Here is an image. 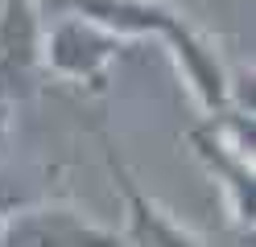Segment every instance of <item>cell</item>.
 Wrapping results in <instances>:
<instances>
[{
  "label": "cell",
  "instance_id": "obj_3",
  "mask_svg": "<svg viewBox=\"0 0 256 247\" xmlns=\"http://www.w3.org/2000/svg\"><path fill=\"white\" fill-rule=\"evenodd\" d=\"M0 247H120V235L74 206H34L4 219Z\"/></svg>",
  "mask_w": 256,
  "mask_h": 247
},
{
  "label": "cell",
  "instance_id": "obj_7",
  "mask_svg": "<svg viewBox=\"0 0 256 247\" xmlns=\"http://www.w3.org/2000/svg\"><path fill=\"white\" fill-rule=\"evenodd\" d=\"M0 231H4V219H0Z\"/></svg>",
  "mask_w": 256,
  "mask_h": 247
},
{
  "label": "cell",
  "instance_id": "obj_1",
  "mask_svg": "<svg viewBox=\"0 0 256 247\" xmlns=\"http://www.w3.org/2000/svg\"><path fill=\"white\" fill-rule=\"evenodd\" d=\"M74 12L91 16L108 29H116L120 37H140V33H153L157 41H166V49L174 54L178 70L186 78V87L194 91L202 111H228L232 103V78L223 70L219 54L211 49V41L202 33L190 29L186 16H178L170 4L162 0H70Z\"/></svg>",
  "mask_w": 256,
  "mask_h": 247
},
{
  "label": "cell",
  "instance_id": "obj_2",
  "mask_svg": "<svg viewBox=\"0 0 256 247\" xmlns=\"http://www.w3.org/2000/svg\"><path fill=\"white\" fill-rule=\"evenodd\" d=\"M128 37H120L116 29H108L91 16L74 12L62 16L50 29L42 33V62L50 66L54 74L74 78V82H100L108 74V66L116 62L120 45Z\"/></svg>",
  "mask_w": 256,
  "mask_h": 247
},
{
  "label": "cell",
  "instance_id": "obj_6",
  "mask_svg": "<svg viewBox=\"0 0 256 247\" xmlns=\"http://www.w3.org/2000/svg\"><path fill=\"white\" fill-rule=\"evenodd\" d=\"M198 161L219 177L228 206L240 223H252V153H244V140H228L215 128H194L190 132Z\"/></svg>",
  "mask_w": 256,
  "mask_h": 247
},
{
  "label": "cell",
  "instance_id": "obj_5",
  "mask_svg": "<svg viewBox=\"0 0 256 247\" xmlns=\"http://www.w3.org/2000/svg\"><path fill=\"white\" fill-rule=\"evenodd\" d=\"M108 165H112V177L124 194V214H128V243L132 247H202L182 223H174L170 214L145 198V190L136 186V177L120 165L116 153H108Z\"/></svg>",
  "mask_w": 256,
  "mask_h": 247
},
{
  "label": "cell",
  "instance_id": "obj_4",
  "mask_svg": "<svg viewBox=\"0 0 256 247\" xmlns=\"http://www.w3.org/2000/svg\"><path fill=\"white\" fill-rule=\"evenodd\" d=\"M42 16L34 0H0V91L12 82H29L42 66Z\"/></svg>",
  "mask_w": 256,
  "mask_h": 247
}]
</instances>
